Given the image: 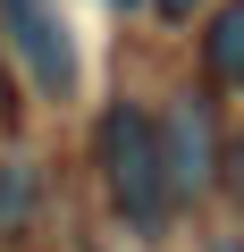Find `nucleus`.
Instances as JSON below:
<instances>
[{"label": "nucleus", "instance_id": "1", "mask_svg": "<svg viewBox=\"0 0 244 252\" xmlns=\"http://www.w3.org/2000/svg\"><path fill=\"white\" fill-rule=\"evenodd\" d=\"M93 168H101V193L109 210L127 219V235H160L177 219V193H169V168H160V126L143 101H109L101 126H93Z\"/></svg>", "mask_w": 244, "mask_h": 252}, {"label": "nucleus", "instance_id": "2", "mask_svg": "<svg viewBox=\"0 0 244 252\" xmlns=\"http://www.w3.org/2000/svg\"><path fill=\"white\" fill-rule=\"evenodd\" d=\"M0 59L26 76L34 101H76L84 93V59H76V34L59 17V0H0Z\"/></svg>", "mask_w": 244, "mask_h": 252}, {"label": "nucleus", "instance_id": "3", "mask_svg": "<svg viewBox=\"0 0 244 252\" xmlns=\"http://www.w3.org/2000/svg\"><path fill=\"white\" fill-rule=\"evenodd\" d=\"M152 126H160V168H169L177 210H185V202H202V193L219 185V126H210L202 93H169V101L152 109Z\"/></svg>", "mask_w": 244, "mask_h": 252}, {"label": "nucleus", "instance_id": "4", "mask_svg": "<svg viewBox=\"0 0 244 252\" xmlns=\"http://www.w3.org/2000/svg\"><path fill=\"white\" fill-rule=\"evenodd\" d=\"M202 84L244 101V0H227V9L202 26Z\"/></svg>", "mask_w": 244, "mask_h": 252}, {"label": "nucleus", "instance_id": "5", "mask_svg": "<svg viewBox=\"0 0 244 252\" xmlns=\"http://www.w3.org/2000/svg\"><path fill=\"white\" fill-rule=\"evenodd\" d=\"M219 185H227V202H244V118L219 126Z\"/></svg>", "mask_w": 244, "mask_h": 252}, {"label": "nucleus", "instance_id": "6", "mask_svg": "<svg viewBox=\"0 0 244 252\" xmlns=\"http://www.w3.org/2000/svg\"><path fill=\"white\" fill-rule=\"evenodd\" d=\"M26 210H34V168L0 160V219H26Z\"/></svg>", "mask_w": 244, "mask_h": 252}, {"label": "nucleus", "instance_id": "7", "mask_svg": "<svg viewBox=\"0 0 244 252\" xmlns=\"http://www.w3.org/2000/svg\"><path fill=\"white\" fill-rule=\"evenodd\" d=\"M152 9H160V17H194L202 0H152Z\"/></svg>", "mask_w": 244, "mask_h": 252}, {"label": "nucleus", "instance_id": "8", "mask_svg": "<svg viewBox=\"0 0 244 252\" xmlns=\"http://www.w3.org/2000/svg\"><path fill=\"white\" fill-rule=\"evenodd\" d=\"M9 109H17V101H9V59H0V118H9Z\"/></svg>", "mask_w": 244, "mask_h": 252}, {"label": "nucleus", "instance_id": "9", "mask_svg": "<svg viewBox=\"0 0 244 252\" xmlns=\"http://www.w3.org/2000/svg\"><path fill=\"white\" fill-rule=\"evenodd\" d=\"M210 252H244V235H219V244H210Z\"/></svg>", "mask_w": 244, "mask_h": 252}]
</instances>
